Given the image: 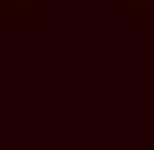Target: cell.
<instances>
[{
  "mask_svg": "<svg viewBox=\"0 0 154 150\" xmlns=\"http://www.w3.org/2000/svg\"><path fill=\"white\" fill-rule=\"evenodd\" d=\"M47 0H0V18H43Z\"/></svg>",
  "mask_w": 154,
  "mask_h": 150,
  "instance_id": "obj_1",
  "label": "cell"
},
{
  "mask_svg": "<svg viewBox=\"0 0 154 150\" xmlns=\"http://www.w3.org/2000/svg\"><path fill=\"white\" fill-rule=\"evenodd\" d=\"M111 4H118L129 18H151L154 14V0H111Z\"/></svg>",
  "mask_w": 154,
  "mask_h": 150,
  "instance_id": "obj_2",
  "label": "cell"
}]
</instances>
